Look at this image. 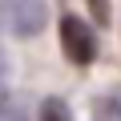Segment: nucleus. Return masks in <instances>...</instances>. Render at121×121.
<instances>
[{
  "mask_svg": "<svg viewBox=\"0 0 121 121\" xmlns=\"http://www.w3.org/2000/svg\"><path fill=\"white\" fill-rule=\"evenodd\" d=\"M0 121H28V109H24V101H16V97H4V101H0Z\"/></svg>",
  "mask_w": 121,
  "mask_h": 121,
  "instance_id": "obj_4",
  "label": "nucleus"
},
{
  "mask_svg": "<svg viewBox=\"0 0 121 121\" xmlns=\"http://www.w3.org/2000/svg\"><path fill=\"white\" fill-rule=\"evenodd\" d=\"M97 121H121V101H101L97 105Z\"/></svg>",
  "mask_w": 121,
  "mask_h": 121,
  "instance_id": "obj_5",
  "label": "nucleus"
},
{
  "mask_svg": "<svg viewBox=\"0 0 121 121\" xmlns=\"http://www.w3.org/2000/svg\"><path fill=\"white\" fill-rule=\"evenodd\" d=\"M8 97V56H4V48H0V101Z\"/></svg>",
  "mask_w": 121,
  "mask_h": 121,
  "instance_id": "obj_7",
  "label": "nucleus"
},
{
  "mask_svg": "<svg viewBox=\"0 0 121 121\" xmlns=\"http://www.w3.org/2000/svg\"><path fill=\"white\" fill-rule=\"evenodd\" d=\"M89 8H93V20H97V24L109 20V0H89Z\"/></svg>",
  "mask_w": 121,
  "mask_h": 121,
  "instance_id": "obj_6",
  "label": "nucleus"
},
{
  "mask_svg": "<svg viewBox=\"0 0 121 121\" xmlns=\"http://www.w3.org/2000/svg\"><path fill=\"white\" fill-rule=\"evenodd\" d=\"M60 48H65V56L73 60V65H93L97 56V40H93V28L77 16H60Z\"/></svg>",
  "mask_w": 121,
  "mask_h": 121,
  "instance_id": "obj_2",
  "label": "nucleus"
},
{
  "mask_svg": "<svg viewBox=\"0 0 121 121\" xmlns=\"http://www.w3.org/2000/svg\"><path fill=\"white\" fill-rule=\"evenodd\" d=\"M40 121H73V113H69V105L60 101V97H48L40 105Z\"/></svg>",
  "mask_w": 121,
  "mask_h": 121,
  "instance_id": "obj_3",
  "label": "nucleus"
},
{
  "mask_svg": "<svg viewBox=\"0 0 121 121\" xmlns=\"http://www.w3.org/2000/svg\"><path fill=\"white\" fill-rule=\"evenodd\" d=\"M48 24V4L44 0H0V28L8 36H36Z\"/></svg>",
  "mask_w": 121,
  "mask_h": 121,
  "instance_id": "obj_1",
  "label": "nucleus"
}]
</instances>
